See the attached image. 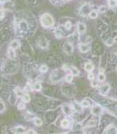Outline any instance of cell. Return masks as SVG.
Here are the masks:
<instances>
[{
	"label": "cell",
	"mask_w": 117,
	"mask_h": 134,
	"mask_svg": "<svg viewBox=\"0 0 117 134\" xmlns=\"http://www.w3.org/2000/svg\"><path fill=\"white\" fill-rule=\"evenodd\" d=\"M98 80H100V81H104V80H105V75L104 73H100L98 75Z\"/></svg>",
	"instance_id": "obj_25"
},
{
	"label": "cell",
	"mask_w": 117,
	"mask_h": 134,
	"mask_svg": "<svg viewBox=\"0 0 117 134\" xmlns=\"http://www.w3.org/2000/svg\"><path fill=\"white\" fill-rule=\"evenodd\" d=\"M8 56L10 59H14L16 56V54H15V51L14 48L12 47H10L8 49Z\"/></svg>",
	"instance_id": "obj_5"
},
{
	"label": "cell",
	"mask_w": 117,
	"mask_h": 134,
	"mask_svg": "<svg viewBox=\"0 0 117 134\" xmlns=\"http://www.w3.org/2000/svg\"><path fill=\"white\" fill-rule=\"evenodd\" d=\"M114 44V40L113 39H108L105 41V44L107 45V46H111V45H113Z\"/></svg>",
	"instance_id": "obj_21"
},
{
	"label": "cell",
	"mask_w": 117,
	"mask_h": 134,
	"mask_svg": "<svg viewBox=\"0 0 117 134\" xmlns=\"http://www.w3.org/2000/svg\"><path fill=\"white\" fill-rule=\"evenodd\" d=\"M39 44H40V46L41 47L45 48V47H47V41L46 39L42 38V39H40V41H39Z\"/></svg>",
	"instance_id": "obj_9"
},
{
	"label": "cell",
	"mask_w": 117,
	"mask_h": 134,
	"mask_svg": "<svg viewBox=\"0 0 117 134\" xmlns=\"http://www.w3.org/2000/svg\"><path fill=\"white\" fill-rule=\"evenodd\" d=\"M79 49H80V51L82 53H86L87 51H89V47L88 45H85V44H82L79 47Z\"/></svg>",
	"instance_id": "obj_8"
},
{
	"label": "cell",
	"mask_w": 117,
	"mask_h": 134,
	"mask_svg": "<svg viewBox=\"0 0 117 134\" xmlns=\"http://www.w3.org/2000/svg\"><path fill=\"white\" fill-rule=\"evenodd\" d=\"M108 5L110 7H115L116 6V0H109Z\"/></svg>",
	"instance_id": "obj_22"
},
{
	"label": "cell",
	"mask_w": 117,
	"mask_h": 134,
	"mask_svg": "<svg viewBox=\"0 0 117 134\" xmlns=\"http://www.w3.org/2000/svg\"><path fill=\"white\" fill-rule=\"evenodd\" d=\"M91 84H92L93 87H96V86L97 85V81H96V80H93V81H92Z\"/></svg>",
	"instance_id": "obj_33"
},
{
	"label": "cell",
	"mask_w": 117,
	"mask_h": 134,
	"mask_svg": "<svg viewBox=\"0 0 117 134\" xmlns=\"http://www.w3.org/2000/svg\"><path fill=\"white\" fill-rule=\"evenodd\" d=\"M26 132H27V133H35V131L33 130V129H29Z\"/></svg>",
	"instance_id": "obj_35"
},
{
	"label": "cell",
	"mask_w": 117,
	"mask_h": 134,
	"mask_svg": "<svg viewBox=\"0 0 117 134\" xmlns=\"http://www.w3.org/2000/svg\"><path fill=\"white\" fill-rule=\"evenodd\" d=\"M97 12L96 11V10H92L91 12L89 13V17L91 18H97Z\"/></svg>",
	"instance_id": "obj_16"
},
{
	"label": "cell",
	"mask_w": 117,
	"mask_h": 134,
	"mask_svg": "<svg viewBox=\"0 0 117 134\" xmlns=\"http://www.w3.org/2000/svg\"><path fill=\"white\" fill-rule=\"evenodd\" d=\"M71 71L72 73V75H74V76H78V75L79 74V70L74 66L71 67Z\"/></svg>",
	"instance_id": "obj_13"
},
{
	"label": "cell",
	"mask_w": 117,
	"mask_h": 134,
	"mask_svg": "<svg viewBox=\"0 0 117 134\" xmlns=\"http://www.w3.org/2000/svg\"><path fill=\"white\" fill-rule=\"evenodd\" d=\"M65 80H67V82H71L72 80H73V76L71 74H68V75H67V76H66Z\"/></svg>",
	"instance_id": "obj_24"
},
{
	"label": "cell",
	"mask_w": 117,
	"mask_h": 134,
	"mask_svg": "<svg viewBox=\"0 0 117 134\" xmlns=\"http://www.w3.org/2000/svg\"><path fill=\"white\" fill-rule=\"evenodd\" d=\"M34 122H35V124H36L37 126L42 125V121H41L40 118H38V117H36V118L34 119Z\"/></svg>",
	"instance_id": "obj_20"
},
{
	"label": "cell",
	"mask_w": 117,
	"mask_h": 134,
	"mask_svg": "<svg viewBox=\"0 0 117 134\" xmlns=\"http://www.w3.org/2000/svg\"><path fill=\"white\" fill-rule=\"evenodd\" d=\"M88 78L89 79V80H93L94 79V75L93 74V73H89V74H88Z\"/></svg>",
	"instance_id": "obj_31"
},
{
	"label": "cell",
	"mask_w": 117,
	"mask_h": 134,
	"mask_svg": "<svg viewBox=\"0 0 117 134\" xmlns=\"http://www.w3.org/2000/svg\"><path fill=\"white\" fill-rule=\"evenodd\" d=\"M14 92H15V95H17V97H22V96H23L22 91L20 90L19 88H15Z\"/></svg>",
	"instance_id": "obj_14"
},
{
	"label": "cell",
	"mask_w": 117,
	"mask_h": 134,
	"mask_svg": "<svg viewBox=\"0 0 117 134\" xmlns=\"http://www.w3.org/2000/svg\"><path fill=\"white\" fill-rule=\"evenodd\" d=\"M106 10H107V9H106L105 7H100L99 10H100V12H104V11H106Z\"/></svg>",
	"instance_id": "obj_32"
},
{
	"label": "cell",
	"mask_w": 117,
	"mask_h": 134,
	"mask_svg": "<svg viewBox=\"0 0 117 134\" xmlns=\"http://www.w3.org/2000/svg\"><path fill=\"white\" fill-rule=\"evenodd\" d=\"M4 104H3V101H1V111H3L4 110Z\"/></svg>",
	"instance_id": "obj_34"
},
{
	"label": "cell",
	"mask_w": 117,
	"mask_h": 134,
	"mask_svg": "<svg viewBox=\"0 0 117 134\" xmlns=\"http://www.w3.org/2000/svg\"><path fill=\"white\" fill-rule=\"evenodd\" d=\"M100 73H104V69H100Z\"/></svg>",
	"instance_id": "obj_38"
},
{
	"label": "cell",
	"mask_w": 117,
	"mask_h": 134,
	"mask_svg": "<svg viewBox=\"0 0 117 134\" xmlns=\"http://www.w3.org/2000/svg\"><path fill=\"white\" fill-rule=\"evenodd\" d=\"M22 99H23V101L25 102V103H28V102L30 101V97H29V95L28 94H25L22 96Z\"/></svg>",
	"instance_id": "obj_18"
},
{
	"label": "cell",
	"mask_w": 117,
	"mask_h": 134,
	"mask_svg": "<svg viewBox=\"0 0 117 134\" xmlns=\"http://www.w3.org/2000/svg\"><path fill=\"white\" fill-rule=\"evenodd\" d=\"M71 26H72V24H71V21H67V22L65 24V28H66L67 30L71 29Z\"/></svg>",
	"instance_id": "obj_27"
},
{
	"label": "cell",
	"mask_w": 117,
	"mask_h": 134,
	"mask_svg": "<svg viewBox=\"0 0 117 134\" xmlns=\"http://www.w3.org/2000/svg\"><path fill=\"white\" fill-rule=\"evenodd\" d=\"M110 89V85L108 84H103L101 87H100V92H101L102 94H106V93H108V92L109 91Z\"/></svg>",
	"instance_id": "obj_3"
},
{
	"label": "cell",
	"mask_w": 117,
	"mask_h": 134,
	"mask_svg": "<svg viewBox=\"0 0 117 134\" xmlns=\"http://www.w3.org/2000/svg\"><path fill=\"white\" fill-rule=\"evenodd\" d=\"M86 26L85 24L83 23H78V31L80 33H84L85 32H86Z\"/></svg>",
	"instance_id": "obj_4"
},
{
	"label": "cell",
	"mask_w": 117,
	"mask_h": 134,
	"mask_svg": "<svg viewBox=\"0 0 117 134\" xmlns=\"http://www.w3.org/2000/svg\"><path fill=\"white\" fill-rule=\"evenodd\" d=\"M117 132V129L114 126H110L108 128V130L105 131V133H116Z\"/></svg>",
	"instance_id": "obj_11"
},
{
	"label": "cell",
	"mask_w": 117,
	"mask_h": 134,
	"mask_svg": "<svg viewBox=\"0 0 117 134\" xmlns=\"http://www.w3.org/2000/svg\"><path fill=\"white\" fill-rule=\"evenodd\" d=\"M40 22L41 25L45 28H49L54 25V19L51 17V15L49 14H44L41 16L40 18Z\"/></svg>",
	"instance_id": "obj_1"
},
{
	"label": "cell",
	"mask_w": 117,
	"mask_h": 134,
	"mask_svg": "<svg viewBox=\"0 0 117 134\" xmlns=\"http://www.w3.org/2000/svg\"><path fill=\"white\" fill-rule=\"evenodd\" d=\"M81 104L82 105L83 107H88V106H89V105H90L89 102L88 100H86V99L83 100L82 103H81Z\"/></svg>",
	"instance_id": "obj_23"
},
{
	"label": "cell",
	"mask_w": 117,
	"mask_h": 134,
	"mask_svg": "<svg viewBox=\"0 0 117 134\" xmlns=\"http://www.w3.org/2000/svg\"><path fill=\"white\" fill-rule=\"evenodd\" d=\"M88 125L89 126H95L96 125V121H90L88 122Z\"/></svg>",
	"instance_id": "obj_30"
},
{
	"label": "cell",
	"mask_w": 117,
	"mask_h": 134,
	"mask_svg": "<svg viewBox=\"0 0 117 134\" xmlns=\"http://www.w3.org/2000/svg\"><path fill=\"white\" fill-rule=\"evenodd\" d=\"M4 18V12L3 10H1V19H3Z\"/></svg>",
	"instance_id": "obj_37"
},
{
	"label": "cell",
	"mask_w": 117,
	"mask_h": 134,
	"mask_svg": "<svg viewBox=\"0 0 117 134\" xmlns=\"http://www.w3.org/2000/svg\"><path fill=\"white\" fill-rule=\"evenodd\" d=\"M93 69H94V66L91 63H86V65H85V69L88 72H91Z\"/></svg>",
	"instance_id": "obj_10"
},
{
	"label": "cell",
	"mask_w": 117,
	"mask_h": 134,
	"mask_svg": "<svg viewBox=\"0 0 117 134\" xmlns=\"http://www.w3.org/2000/svg\"><path fill=\"white\" fill-rule=\"evenodd\" d=\"M20 46V44L18 40H14L11 42V44H10V47L14 48V49H16V48H18Z\"/></svg>",
	"instance_id": "obj_12"
},
{
	"label": "cell",
	"mask_w": 117,
	"mask_h": 134,
	"mask_svg": "<svg viewBox=\"0 0 117 134\" xmlns=\"http://www.w3.org/2000/svg\"><path fill=\"white\" fill-rule=\"evenodd\" d=\"M73 107H74V109L76 111L79 112V113H82V104H78L77 103H73Z\"/></svg>",
	"instance_id": "obj_6"
},
{
	"label": "cell",
	"mask_w": 117,
	"mask_h": 134,
	"mask_svg": "<svg viewBox=\"0 0 117 134\" xmlns=\"http://www.w3.org/2000/svg\"><path fill=\"white\" fill-rule=\"evenodd\" d=\"M33 88L35 91H40L41 89V84L40 83H36V84H35L33 86Z\"/></svg>",
	"instance_id": "obj_19"
},
{
	"label": "cell",
	"mask_w": 117,
	"mask_h": 134,
	"mask_svg": "<svg viewBox=\"0 0 117 134\" xmlns=\"http://www.w3.org/2000/svg\"><path fill=\"white\" fill-rule=\"evenodd\" d=\"M25 108V103H21L18 104V109L19 110H24Z\"/></svg>",
	"instance_id": "obj_28"
},
{
	"label": "cell",
	"mask_w": 117,
	"mask_h": 134,
	"mask_svg": "<svg viewBox=\"0 0 117 134\" xmlns=\"http://www.w3.org/2000/svg\"><path fill=\"white\" fill-rule=\"evenodd\" d=\"M63 69H64V70H67V69H68V65H63Z\"/></svg>",
	"instance_id": "obj_36"
},
{
	"label": "cell",
	"mask_w": 117,
	"mask_h": 134,
	"mask_svg": "<svg viewBox=\"0 0 117 134\" xmlns=\"http://www.w3.org/2000/svg\"><path fill=\"white\" fill-rule=\"evenodd\" d=\"M47 69H48V68H47V66L46 65H43L41 67H40V71L42 73H45L47 71Z\"/></svg>",
	"instance_id": "obj_26"
},
{
	"label": "cell",
	"mask_w": 117,
	"mask_h": 134,
	"mask_svg": "<svg viewBox=\"0 0 117 134\" xmlns=\"http://www.w3.org/2000/svg\"><path fill=\"white\" fill-rule=\"evenodd\" d=\"M15 132L16 133H24L25 132V128L24 127L22 126H18L15 128Z\"/></svg>",
	"instance_id": "obj_15"
},
{
	"label": "cell",
	"mask_w": 117,
	"mask_h": 134,
	"mask_svg": "<svg viewBox=\"0 0 117 134\" xmlns=\"http://www.w3.org/2000/svg\"><path fill=\"white\" fill-rule=\"evenodd\" d=\"M92 113L95 115H99L102 113V107L100 105H96L92 109Z\"/></svg>",
	"instance_id": "obj_2"
},
{
	"label": "cell",
	"mask_w": 117,
	"mask_h": 134,
	"mask_svg": "<svg viewBox=\"0 0 117 134\" xmlns=\"http://www.w3.org/2000/svg\"><path fill=\"white\" fill-rule=\"evenodd\" d=\"M1 1V3H5V0H0Z\"/></svg>",
	"instance_id": "obj_39"
},
{
	"label": "cell",
	"mask_w": 117,
	"mask_h": 134,
	"mask_svg": "<svg viewBox=\"0 0 117 134\" xmlns=\"http://www.w3.org/2000/svg\"><path fill=\"white\" fill-rule=\"evenodd\" d=\"M68 125H69V121L67 119H64V120L62 121L61 126L63 128H67V127H68Z\"/></svg>",
	"instance_id": "obj_17"
},
{
	"label": "cell",
	"mask_w": 117,
	"mask_h": 134,
	"mask_svg": "<svg viewBox=\"0 0 117 134\" xmlns=\"http://www.w3.org/2000/svg\"><path fill=\"white\" fill-rule=\"evenodd\" d=\"M64 50H65V51H66L67 54L71 55V52L73 51V47H71V45L70 44H66L64 45Z\"/></svg>",
	"instance_id": "obj_7"
},
{
	"label": "cell",
	"mask_w": 117,
	"mask_h": 134,
	"mask_svg": "<svg viewBox=\"0 0 117 134\" xmlns=\"http://www.w3.org/2000/svg\"><path fill=\"white\" fill-rule=\"evenodd\" d=\"M82 128V125L81 124V123H77V124H75L76 129H81Z\"/></svg>",
	"instance_id": "obj_29"
}]
</instances>
